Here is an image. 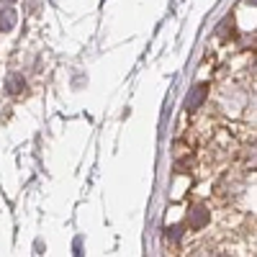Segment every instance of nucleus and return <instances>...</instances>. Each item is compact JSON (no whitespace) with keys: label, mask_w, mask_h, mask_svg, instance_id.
I'll return each mask as SVG.
<instances>
[{"label":"nucleus","mask_w":257,"mask_h":257,"mask_svg":"<svg viewBox=\"0 0 257 257\" xmlns=\"http://www.w3.org/2000/svg\"><path fill=\"white\" fill-rule=\"evenodd\" d=\"M206 93H208V90H206V85H198V88H196V90H193V93L188 95L185 105H188L190 111H193V108H198V105H201V103L206 100Z\"/></svg>","instance_id":"obj_1"}]
</instances>
